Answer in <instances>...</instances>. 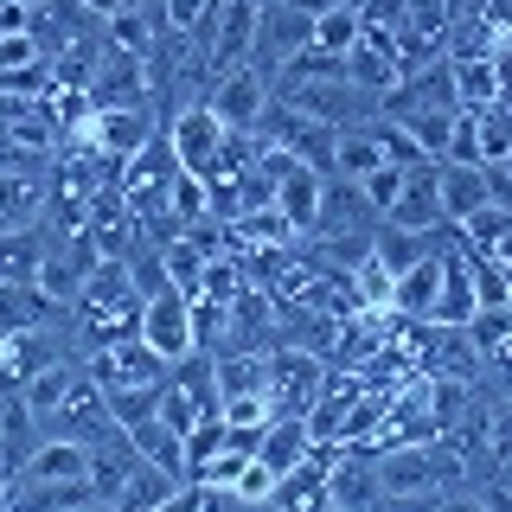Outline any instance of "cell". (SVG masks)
Listing matches in <instances>:
<instances>
[{"label": "cell", "mask_w": 512, "mask_h": 512, "mask_svg": "<svg viewBox=\"0 0 512 512\" xmlns=\"http://www.w3.org/2000/svg\"><path fill=\"white\" fill-rule=\"evenodd\" d=\"M487 199H493V167H480V160H442V212H448V224L480 212Z\"/></svg>", "instance_id": "4fadbf2b"}, {"label": "cell", "mask_w": 512, "mask_h": 512, "mask_svg": "<svg viewBox=\"0 0 512 512\" xmlns=\"http://www.w3.org/2000/svg\"><path fill=\"white\" fill-rule=\"evenodd\" d=\"M212 372H218V397H237V391L269 397V352H256V346H237L224 359H212Z\"/></svg>", "instance_id": "7402d4cb"}, {"label": "cell", "mask_w": 512, "mask_h": 512, "mask_svg": "<svg viewBox=\"0 0 512 512\" xmlns=\"http://www.w3.org/2000/svg\"><path fill=\"white\" fill-rule=\"evenodd\" d=\"M26 500H32V506H103V500H96V480H90V474H77V480H32Z\"/></svg>", "instance_id": "f546056e"}, {"label": "cell", "mask_w": 512, "mask_h": 512, "mask_svg": "<svg viewBox=\"0 0 512 512\" xmlns=\"http://www.w3.org/2000/svg\"><path fill=\"white\" fill-rule=\"evenodd\" d=\"M320 192H327V167H314V160H295V167L276 180V212L295 224V231H314Z\"/></svg>", "instance_id": "8fae6325"}, {"label": "cell", "mask_w": 512, "mask_h": 512, "mask_svg": "<svg viewBox=\"0 0 512 512\" xmlns=\"http://www.w3.org/2000/svg\"><path fill=\"white\" fill-rule=\"evenodd\" d=\"M32 7H39V0H32Z\"/></svg>", "instance_id": "bcb514c9"}, {"label": "cell", "mask_w": 512, "mask_h": 512, "mask_svg": "<svg viewBox=\"0 0 512 512\" xmlns=\"http://www.w3.org/2000/svg\"><path fill=\"white\" fill-rule=\"evenodd\" d=\"M90 455H96V448L77 442V436H45L26 455V474L32 480H77V474H90Z\"/></svg>", "instance_id": "ac0fdd59"}, {"label": "cell", "mask_w": 512, "mask_h": 512, "mask_svg": "<svg viewBox=\"0 0 512 512\" xmlns=\"http://www.w3.org/2000/svg\"><path fill=\"white\" fill-rule=\"evenodd\" d=\"M141 308H148V301H141L135 288H122L116 301H103V308H90V314H84V333H90V346H116V340H135V333H141Z\"/></svg>", "instance_id": "d6986e66"}, {"label": "cell", "mask_w": 512, "mask_h": 512, "mask_svg": "<svg viewBox=\"0 0 512 512\" xmlns=\"http://www.w3.org/2000/svg\"><path fill=\"white\" fill-rule=\"evenodd\" d=\"M71 384H77V372L52 359V365H39V372H32L26 384H13V391H20V404L39 416V429H45V423L58 416V404H64V391H71Z\"/></svg>", "instance_id": "603a6c76"}, {"label": "cell", "mask_w": 512, "mask_h": 512, "mask_svg": "<svg viewBox=\"0 0 512 512\" xmlns=\"http://www.w3.org/2000/svg\"><path fill=\"white\" fill-rule=\"evenodd\" d=\"M205 103L218 109V122L231 128V135H256V122H263V116H269V103H276V77H269L256 58H244L237 71H224V77H218Z\"/></svg>", "instance_id": "6da1fadb"}, {"label": "cell", "mask_w": 512, "mask_h": 512, "mask_svg": "<svg viewBox=\"0 0 512 512\" xmlns=\"http://www.w3.org/2000/svg\"><path fill=\"white\" fill-rule=\"evenodd\" d=\"M372 500H384L378 493V468L365 455H333V468H327V506H372Z\"/></svg>", "instance_id": "e0dca14e"}, {"label": "cell", "mask_w": 512, "mask_h": 512, "mask_svg": "<svg viewBox=\"0 0 512 512\" xmlns=\"http://www.w3.org/2000/svg\"><path fill=\"white\" fill-rule=\"evenodd\" d=\"M500 474H506V487H512V455H500Z\"/></svg>", "instance_id": "b9f144b4"}, {"label": "cell", "mask_w": 512, "mask_h": 512, "mask_svg": "<svg viewBox=\"0 0 512 512\" xmlns=\"http://www.w3.org/2000/svg\"><path fill=\"white\" fill-rule=\"evenodd\" d=\"M167 205H173V218H180V224H192V218H205V212H212V199H205V180H199V173H173V186H167Z\"/></svg>", "instance_id": "d6a6232c"}, {"label": "cell", "mask_w": 512, "mask_h": 512, "mask_svg": "<svg viewBox=\"0 0 512 512\" xmlns=\"http://www.w3.org/2000/svg\"><path fill=\"white\" fill-rule=\"evenodd\" d=\"M244 263H237V250H218V256H205V282H199V295H212V301H237L244 295Z\"/></svg>", "instance_id": "83f0119b"}, {"label": "cell", "mask_w": 512, "mask_h": 512, "mask_svg": "<svg viewBox=\"0 0 512 512\" xmlns=\"http://www.w3.org/2000/svg\"><path fill=\"white\" fill-rule=\"evenodd\" d=\"M327 372L333 365L308 346H288V352H269V410L276 416H308L327 391Z\"/></svg>", "instance_id": "7a4b0ae2"}, {"label": "cell", "mask_w": 512, "mask_h": 512, "mask_svg": "<svg viewBox=\"0 0 512 512\" xmlns=\"http://www.w3.org/2000/svg\"><path fill=\"white\" fill-rule=\"evenodd\" d=\"M84 7H90V13H96V20H116V13H122V7H128V0H84Z\"/></svg>", "instance_id": "ab89813d"}, {"label": "cell", "mask_w": 512, "mask_h": 512, "mask_svg": "<svg viewBox=\"0 0 512 512\" xmlns=\"http://www.w3.org/2000/svg\"><path fill=\"white\" fill-rule=\"evenodd\" d=\"M0 391H7V378H0Z\"/></svg>", "instance_id": "f6af8a7d"}, {"label": "cell", "mask_w": 512, "mask_h": 512, "mask_svg": "<svg viewBox=\"0 0 512 512\" xmlns=\"http://www.w3.org/2000/svg\"><path fill=\"white\" fill-rule=\"evenodd\" d=\"M442 250H448V244H442ZM442 250L416 256L404 276H397V288H391V308L404 314V320H429V308H436V288H442Z\"/></svg>", "instance_id": "9a60e30c"}, {"label": "cell", "mask_w": 512, "mask_h": 512, "mask_svg": "<svg viewBox=\"0 0 512 512\" xmlns=\"http://www.w3.org/2000/svg\"><path fill=\"white\" fill-rule=\"evenodd\" d=\"M474 128H480V160H506L512 148V109L506 103H487V109H474Z\"/></svg>", "instance_id": "f1b7e54d"}, {"label": "cell", "mask_w": 512, "mask_h": 512, "mask_svg": "<svg viewBox=\"0 0 512 512\" xmlns=\"http://www.w3.org/2000/svg\"><path fill=\"white\" fill-rule=\"evenodd\" d=\"M160 13H167V26L173 32H192L205 20V13H212V0H160Z\"/></svg>", "instance_id": "e575fe53"}, {"label": "cell", "mask_w": 512, "mask_h": 512, "mask_svg": "<svg viewBox=\"0 0 512 512\" xmlns=\"http://www.w3.org/2000/svg\"><path fill=\"white\" fill-rule=\"evenodd\" d=\"M141 340H148L160 359L180 365L192 346V301L180 295V288H160V295H148V308H141Z\"/></svg>", "instance_id": "8992f818"}, {"label": "cell", "mask_w": 512, "mask_h": 512, "mask_svg": "<svg viewBox=\"0 0 512 512\" xmlns=\"http://www.w3.org/2000/svg\"><path fill=\"white\" fill-rule=\"evenodd\" d=\"M391 160V135L378 128H340V141H333V173H346V180H365L372 167Z\"/></svg>", "instance_id": "2e32d148"}, {"label": "cell", "mask_w": 512, "mask_h": 512, "mask_svg": "<svg viewBox=\"0 0 512 512\" xmlns=\"http://www.w3.org/2000/svg\"><path fill=\"white\" fill-rule=\"evenodd\" d=\"M480 13H487L493 26H512V0H487V7H480Z\"/></svg>", "instance_id": "f35d334b"}, {"label": "cell", "mask_w": 512, "mask_h": 512, "mask_svg": "<svg viewBox=\"0 0 512 512\" xmlns=\"http://www.w3.org/2000/svg\"><path fill=\"white\" fill-rule=\"evenodd\" d=\"M128 7H160V0H128Z\"/></svg>", "instance_id": "7bdbcfd3"}, {"label": "cell", "mask_w": 512, "mask_h": 512, "mask_svg": "<svg viewBox=\"0 0 512 512\" xmlns=\"http://www.w3.org/2000/svg\"><path fill=\"white\" fill-rule=\"evenodd\" d=\"M218 448H224V416L212 410V416H199V423H192V429H186V480H192V474H199V468H205V461H212V455H218Z\"/></svg>", "instance_id": "1f68e13d"}, {"label": "cell", "mask_w": 512, "mask_h": 512, "mask_svg": "<svg viewBox=\"0 0 512 512\" xmlns=\"http://www.w3.org/2000/svg\"><path fill=\"white\" fill-rule=\"evenodd\" d=\"M45 263L39 224H20V231H0V282H32Z\"/></svg>", "instance_id": "cb8c5ba5"}, {"label": "cell", "mask_w": 512, "mask_h": 512, "mask_svg": "<svg viewBox=\"0 0 512 512\" xmlns=\"http://www.w3.org/2000/svg\"><path fill=\"white\" fill-rule=\"evenodd\" d=\"M359 26H365V13L352 7V0H333V7H320L314 13V45L320 52H352V45H359Z\"/></svg>", "instance_id": "d4e9b609"}, {"label": "cell", "mask_w": 512, "mask_h": 512, "mask_svg": "<svg viewBox=\"0 0 512 512\" xmlns=\"http://www.w3.org/2000/svg\"><path fill=\"white\" fill-rule=\"evenodd\" d=\"M128 442H135V455H141V461L186 474V436L167 423V416H141V423H128Z\"/></svg>", "instance_id": "ffe728a7"}, {"label": "cell", "mask_w": 512, "mask_h": 512, "mask_svg": "<svg viewBox=\"0 0 512 512\" xmlns=\"http://www.w3.org/2000/svg\"><path fill=\"white\" fill-rule=\"evenodd\" d=\"M448 71H455V103L461 109H487L493 96H500V71H493V58H448Z\"/></svg>", "instance_id": "484cf974"}, {"label": "cell", "mask_w": 512, "mask_h": 512, "mask_svg": "<svg viewBox=\"0 0 512 512\" xmlns=\"http://www.w3.org/2000/svg\"><path fill=\"white\" fill-rule=\"evenodd\" d=\"M474 314H480V288H474V263H468V237H461V244L442 250V288H436L429 320H436V327H468Z\"/></svg>", "instance_id": "ba28073f"}, {"label": "cell", "mask_w": 512, "mask_h": 512, "mask_svg": "<svg viewBox=\"0 0 512 512\" xmlns=\"http://www.w3.org/2000/svg\"><path fill=\"white\" fill-rule=\"evenodd\" d=\"M160 263H167V282L180 288V295H199V282H205V250L192 244L186 231H180V237H167V244H160Z\"/></svg>", "instance_id": "4316f807"}, {"label": "cell", "mask_w": 512, "mask_h": 512, "mask_svg": "<svg viewBox=\"0 0 512 512\" xmlns=\"http://www.w3.org/2000/svg\"><path fill=\"white\" fill-rule=\"evenodd\" d=\"M224 135H231V128L218 122V109L205 103V96H192L180 116H173V128H167V141H173V154H180V167H186V173H199V180L218 167Z\"/></svg>", "instance_id": "3957f363"}, {"label": "cell", "mask_w": 512, "mask_h": 512, "mask_svg": "<svg viewBox=\"0 0 512 512\" xmlns=\"http://www.w3.org/2000/svg\"><path fill=\"white\" fill-rule=\"evenodd\" d=\"M52 199V180L39 167H0V231H20L45 212Z\"/></svg>", "instance_id": "7c38bea8"}, {"label": "cell", "mask_w": 512, "mask_h": 512, "mask_svg": "<svg viewBox=\"0 0 512 512\" xmlns=\"http://www.w3.org/2000/svg\"><path fill=\"white\" fill-rule=\"evenodd\" d=\"M0 32H32V0H0Z\"/></svg>", "instance_id": "8d00e7d4"}, {"label": "cell", "mask_w": 512, "mask_h": 512, "mask_svg": "<svg viewBox=\"0 0 512 512\" xmlns=\"http://www.w3.org/2000/svg\"><path fill=\"white\" fill-rule=\"evenodd\" d=\"M180 480H186V474L154 468V461H135V474L122 480L116 506H122V512H135V506H180Z\"/></svg>", "instance_id": "44dd1931"}, {"label": "cell", "mask_w": 512, "mask_h": 512, "mask_svg": "<svg viewBox=\"0 0 512 512\" xmlns=\"http://www.w3.org/2000/svg\"><path fill=\"white\" fill-rule=\"evenodd\" d=\"M487 442H493V461L512 455V397H506V404L487 416Z\"/></svg>", "instance_id": "d590c367"}, {"label": "cell", "mask_w": 512, "mask_h": 512, "mask_svg": "<svg viewBox=\"0 0 512 512\" xmlns=\"http://www.w3.org/2000/svg\"><path fill=\"white\" fill-rule=\"evenodd\" d=\"M84 141H90L96 154H109V160H128L135 148H148V141H154L148 103H128V109H96L90 128H84Z\"/></svg>", "instance_id": "30bf717a"}, {"label": "cell", "mask_w": 512, "mask_h": 512, "mask_svg": "<svg viewBox=\"0 0 512 512\" xmlns=\"http://www.w3.org/2000/svg\"><path fill=\"white\" fill-rule=\"evenodd\" d=\"M384 218L404 224V231H442V224H448V212H442V160H416V167L404 173L397 205Z\"/></svg>", "instance_id": "52a82bcc"}, {"label": "cell", "mask_w": 512, "mask_h": 512, "mask_svg": "<svg viewBox=\"0 0 512 512\" xmlns=\"http://www.w3.org/2000/svg\"><path fill=\"white\" fill-rule=\"evenodd\" d=\"M493 71H500V96H493V103L512 109V52H493Z\"/></svg>", "instance_id": "74e56055"}, {"label": "cell", "mask_w": 512, "mask_h": 512, "mask_svg": "<svg viewBox=\"0 0 512 512\" xmlns=\"http://www.w3.org/2000/svg\"><path fill=\"white\" fill-rule=\"evenodd\" d=\"M90 378L103 384V391H116V384H167L173 378V359H160V352L135 333V340L96 346L90 352Z\"/></svg>", "instance_id": "277c9868"}, {"label": "cell", "mask_w": 512, "mask_h": 512, "mask_svg": "<svg viewBox=\"0 0 512 512\" xmlns=\"http://www.w3.org/2000/svg\"><path fill=\"white\" fill-rule=\"evenodd\" d=\"M256 7H276V0H256Z\"/></svg>", "instance_id": "ee69618b"}, {"label": "cell", "mask_w": 512, "mask_h": 512, "mask_svg": "<svg viewBox=\"0 0 512 512\" xmlns=\"http://www.w3.org/2000/svg\"><path fill=\"white\" fill-rule=\"evenodd\" d=\"M372 468H378L384 500H423L429 480H436V455H429V442H384V455Z\"/></svg>", "instance_id": "9c48e42d"}, {"label": "cell", "mask_w": 512, "mask_h": 512, "mask_svg": "<svg viewBox=\"0 0 512 512\" xmlns=\"http://www.w3.org/2000/svg\"><path fill=\"white\" fill-rule=\"evenodd\" d=\"M493 167H500V173H506V180H512V148H506V160H493Z\"/></svg>", "instance_id": "60d3db41"}, {"label": "cell", "mask_w": 512, "mask_h": 512, "mask_svg": "<svg viewBox=\"0 0 512 512\" xmlns=\"http://www.w3.org/2000/svg\"><path fill=\"white\" fill-rule=\"evenodd\" d=\"M404 160H384V167H372V173H365V180H359V192H365V199H372V212H391V205H397V192H404Z\"/></svg>", "instance_id": "836d02e7"}, {"label": "cell", "mask_w": 512, "mask_h": 512, "mask_svg": "<svg viewBox=\"0 0 512 512\" xmlns=\"http://www.w3.org/2000/svg\"><path fill=\"white\" fill-rule=\"evenodd\" d=\"M45 429H58V436H77V442H109V436H122V423L109 416V391L96 378H77L71 391H64V404H58V416Z\"/></svg>", "instance_id": "5b68a950"}, {"label": "cell", "mask_w": 512, "mask_h": 512, "mask_svg": "<svg viewBox=\"0 0 512 512\" xmlns=\"http://www.w3.org/2000/svg\"><path fill=\"white\" fill-rule=\"evenodd\" d=\"M192 301V346H218L231 333V301H212V295H186Z\"/></svg>", "instance_id": "4dcf8cb0"}, {"label": "cell", "mask_w": 512, "mask_h": 512, "mask_svg": "<svg viewBox=\"0 0 512 512\" xmlns=\"http://www.w3.org/2000/svg\"><path fill=\"white\" fill-rule=\"evenodd\" d=\"M308 455H314V429H308V416H269L263 442H256V461H263L269 474H288V468H301Z\"/></svg>", "instance_id": "5bb4252c"}]
</instances>
